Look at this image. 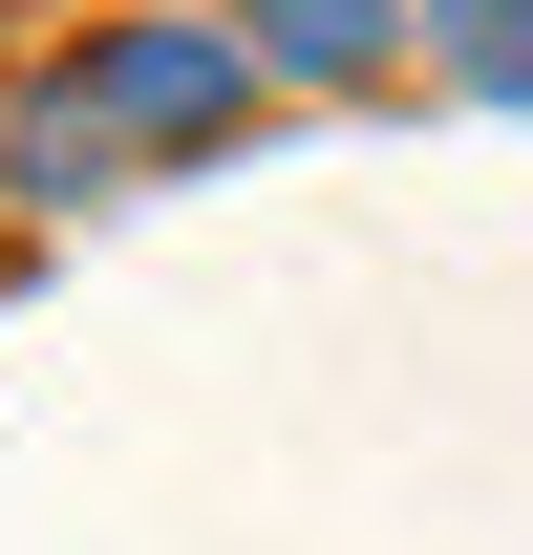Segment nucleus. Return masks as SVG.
I'll list each match as a JSON object with an SVG mask.
<instances>
[{"label": "nucleus", "instance_id": "1", "mask_svg": "<svg viewBox=\"0 0 533 555\" xmlns=\"http://www.w3.org/2000/svg\"><path fill=\"white\" fill-rule=\"evenodd\" d=\"M277 43H299V65H363V43H385V0H277Z\"/></svg>", "mask_w": 533, "mask_h": 555}]
</instances>
